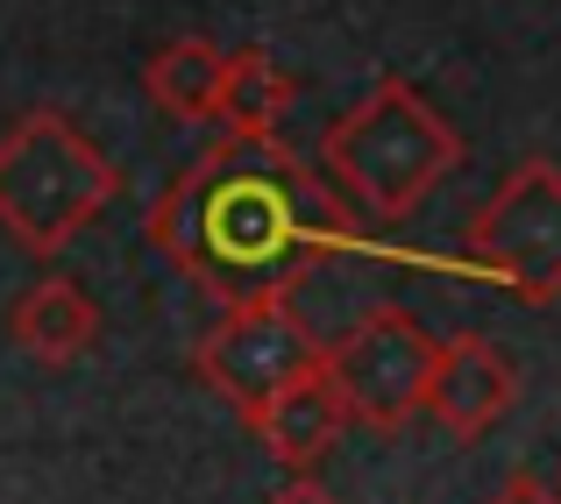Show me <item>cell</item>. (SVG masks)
Listing matches in <instances>:
<instances>
[{"instance_id": "1", "label": "cell", "mask_w": 561, "mask_h": 504, "mask_svg": "<svg viewBox=\"0 0 561 504\" xmlns=\"http://www.w3.org/2000/svg\"><path fill=\"white\" fill-rule=\"evenodd\" d=\"M150 249L220 306L291 299L306 271L356 242L348 206L285 136H220L142 214Z\"/></svg>"}, {"instance_id": "2", "label": "cell", "mask_w": 561, "mask_h": 504, "mask_svg": "<svg viewBox=\"0 0 561 504\" xmlns=\"http://www.w3.org/2000/svg\"><path fill=\"white\" fill-rule=\"evenodd\" d=\"M114 192L122 171L71 114L36 107L0 136V228L28 256H65L107 214Z\"/></svg>"}, {"instance_id": "3", "label": "cell", "mask_w": 561, "mask_h": 504, "mask_svg": "<svg viewBox=\"0 0 561 504\" xmlns=\"http://www.w3.org/2000/svg\"><path fill=\"white\" fill-rule=\"evenodd\" d=\"M320 164L328 177L363 199L383 220H405L426 192L462 164V136L448 128V114L426 93H412L405 79H377L342 122L320 136Z\"/></svg>"}, {"instance_id": "4", "label": "cell", "mask_w": 561, "mask_h": 504, "mask_svg": "<svg viewBox=\"0 0 561 504\" xmlns=\"http://www.w3.org/2000/svg\"><path fill=\"white\" fill-rule=\"evenodd\" d=\"M434 348L440 341L426 334L420 313H405V306H370L348 334H334L328 348H320V377H328L342 420L370 426V434H398V426L420 420Z\"/></svg>"}, {"instance_id": "5", "label": "cell", "mask_w": 561, "mask_h": 504, "mask_svg": "<svg viewBox=\"0 0 561 504\" xmlns=\"http://www.w3.org/2000/svg\"><path fill=\"white\" fill-rule=\"evenodd\" d=\"M469 271L519 306L561 299V164L526 157L469 220Z\"/></svg>"}, {"instance_id": "6", "label": "cell", "mask_w": 561, "mask_h": 504, "mask_svg": "<svg viewBox=\"0 0 561 504\" xmlns=\"http://www.w3.org/2000/svg\"><path fill=\"white\" fill-rule=\"evenodd\" d=\"M306 369H320V341L299 320L291 299H242L199 334L192 348V377L214 398H228L242 420H256L285 383H299Z\"/></svg>"}, {"instance_id": "7", "label": "cell", "mask_w": 561, "mask_h": 504, "mask_svg": "<svg viewBox=\"0 0 561 504\" xmlns=\"http://www.w3.org/2000/svg\"><path fill=\"white\" fill-rule=\"evenodd\" d=\"M519 398V369L497 348L491 334H455L434 348V369H426V398L420 412H434L455 440H483Z\"/></svg>"}, {"instance_id": "8", "label": "cell", "mask_w": 561, "mask_h": 504, "mask_svg": "<svg viewBox=\"0 0 561 504\" xmlns=\"http://www.w3.org/2000/svg\"><path fill=\"white\" fill-rule=\"evenodd\" d=\"M8 334H14V348H22L28 363L65 369V363H79V355L100 341V306L79 291V277L50 271V277H36V285L8 306Z\"/></svg>"}, {"instance_id": "9", "label": "cell", "mask_w": 561, "mask_h": 504, "mask_svg": "<svg viewBox=\"0 0 561 504\" xmlns=\"http://www.w3.org/2000/svg\"><path fill=\"white\" fill-rule=\"evenodd\" d=\"M256 440L271 448V462H285V469H313V462H328L334 455V440H342V405H334V391H328V377L320 369H306L299 383H285V391L271 398V405L256 412Z\"/></svg>"}, {"instance_id": "10", "label": "cell", "mask_w": 561, "mask_h": 504, "mask_svg": "<svg viewBox=\"0 0 561 504\" xmlns=\"http://www.w3.org/2000/svg\"><path fill=\"white\" fill-rule=\"evenodd\" d=\"M291 100H299V85H291V71L271 50H228L220 93H214V122L228 136H277Z\"/></svg>"}, {"instance_id": "11", "label": "cell", "mask_w": 561, "mask_h": 504, "mask_svg": "<svg viewBox=\"0 0 561 504\" xmlns=\"http://www.w3.org/2000/svg\"><path fill=\"white\" fill-rule=\"evenodd\" d=\"M220 65H228V50H214L206 36H179L142 65V93H150L171 122H214Z\"/></svg>"}, {"instance_id": "12", "label": "cell", "mask_w": 561, "mask_h": 504, "mask_svg": "<svg viewBox=\"0 0 561 504\" xmlns=\"http://www.w3.org/2000/svg\"><path fill=\"white\" fill-rule=\"evenodd\" d=\"M491 504H561V497H554V483H540V477H512Z\"/></svg>"}, {"instance_id": "13", "label": "cell", "mask_w": 561, "mask_h": 504, "mask_svg": "<svg viewBox=\"0 0 561 504\" xmlns=\"http://www.w3.org/2000/svg\"><path fill=\"white\" fill-rule=\"evenodd\" d=\"M271 504H334V497L320 491V483H306V477H299V483H285V491H277Z\"/></svg>"}, {"instance_id": "14", "label": "cell", "mask_w": 561, "mask_h": 504, "mask_svg": "<svg viewBox=\"0 0 561 504\" xmlns=\"http://www.w3.org/2000/svg\"><path fill=\"white\" fill-rule=\"evenodd\" d=\"M554 497H561V483H554Z\"/></svg>"}]
</instances>
